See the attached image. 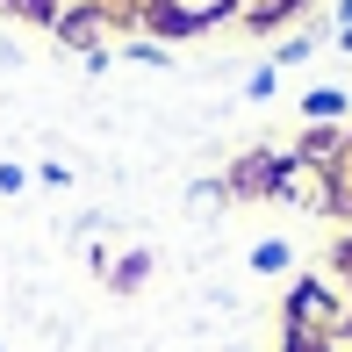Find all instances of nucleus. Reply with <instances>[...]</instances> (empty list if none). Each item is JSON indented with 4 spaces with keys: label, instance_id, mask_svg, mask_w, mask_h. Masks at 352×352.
Returning a JSON list of instances; mask_svg holds the SVG:
<instances>
[{
    "label": "nucleus",
    "instance_id": "nucleus-1",
    "mask_svg": "<svg viewBox=\"0 0 352 352\" xmlns=\"http://www.w3.org/2000/svg\"><path fill=\"white\" fill-rule=\"evenodd\" d=\"M295 352H309V345H295Z\"/></svg>",
    "mask_w": 352,
    "mask_h": 352
}]
</instances>
